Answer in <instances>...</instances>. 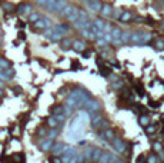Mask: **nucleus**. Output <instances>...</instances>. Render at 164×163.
Returning <instances> with one entry per match:
<instances>
[{
	"mask_svg": "<svg viewBox=\"0 0 164 163\" xmlns=\"http://www.w3.org/2000/svg\"><path fill=\"white\" fill-rule=\"evenodd\" d=\"M153 40V34L147 32H143V30H137L133 32L131 34V43L137 44V46H143V44H148Z\"/></svg>",
	"mask_w": 164,
	"mask_h": 163,
	"instance_id": "1",
	"label": "nucleus"
},
{
	"mask_svg": "<svg viewBox=\"0 0 164 163\" xmlns=\"http://www.w3.org/2000/svg\"><path fill=\"white\" fill-rule=\"evenodd\" d=\"M83 107L86 109V112L87 113H98L100 110H101V103L98 102V100H96V99H88L86 103L83 104Z\"/></svg>",
	"mask_w": 164,
	"mask_h": 163,
	"instance_id": "2",
	"label": "nucleus"
},
{
	"mask_svg": "<svg viewBox=\"0 0 164 163\" xmlns=\"http://www.w3.org/2000/svg\"><path fill=\"white\" fill-rule=\"evenodd\" d=\"M111 146H113V149L117 153H126V152L128 153V150H127V147H126V143L123 142L121 137H114L111 140Z\"/></svg>",
	"mask_w": 164,
	"mask_h": 163,
	"instance_id": "3",
	"label": "nucleus"
},
{
	"mask_svg": "<svg viewBox=\"0 0 164 163\" xmlns=\"http://www.w3.org/2000/svg\"><path fill=\"white\" fill-rule=\"evenodd\" d=\"M86 5H87L88 10L94 11V13H100V11H101V7H103V5H101L100 0H87Z\"/></svg>",
	"mask_w": 164,
	"mask_h": 163,
	"instance_id": "4",
	"label": "nucleus"
},
{
	"mask_svg": "<svg viewBox=\"0 0 164 163\" xmlns=\"http://www.w3.org/2000/svg\"><path fill=\"white\" fill-rule=\"evenodd\" d=\"M98 136L103 139V140H113L116 137V133H114V130L111 129V127H109V129H104V130H101V132H98Z\"/></svg>",
	"mask_w": 164,
	"mask_h": 163,
	"instance_id": "5",
	"label": "nucleus"
},
{
	"mask_svg": "<svg viewBox=\"0 0 164 163\" xmlns=\"http://www.w3.org/2000/svg\"><path fill=\"white\" fill-rule=\"evenodd\" d=\"M51 26V20H50L49 17H42L40 20L34 23V27L36 29H42V30H46V29H49Z\"/></svg>",
	"mask_w": 164,
	"mask_h": 163,
	"instance_id": "6",
	"label": "nucleus"
},
{
	"mask_svg": "<svg viewBox=\"0 0 164 163\" xmlns=\"http://www.w3.org/2000/svg\"><path fill=\"white\" fill-rule=\"evenodd\" d=\"M103 120H104V117L100 113H91V114H90V123H91L96 129L100 127V125H101V122H103Z\"/></svg>",
	"mask_w": 164,
	"mask_h": 163,
	"instance_id": "7",
	"label": "nucleus"
},
{
	"mask_svg": "<svg viewBox=\"0 0 164 163\" xmlns=\"http://www.w3.org/2000/svg\"><path fill=\"white\" fill-rule=\"evenodd\" d=\"M121 36H123V30L119 27H114L111 32V37H113V43L114 44H123L121 42Z\"/></svg>",
	"mask_w": 164,
	"mask_h": 163,
	"instance_id": "8",
	"label": "nucleus"
},
{
	"mask_svg": "<svg viewBox=\"0 0 164 163\" xmlns=\"http://www.w3.org/2000/svg\"><path fill=\"white\" fill-rule=\"evenodd\" d=\"M64 143H61V142H56L54 145L51 146V153L54 155V156H60V155H63L64 153Z\"/></svg>",
	"mask_w": 164,
	"mask_h": 163,
	"instance_id": "9",
	"label": "nucleus"
},
{
	"mask_svg": "<svg viewBox=\"0 0 164 163\" xmlns=\"http://www.w3.org/2000/svg\"><path fill=\"white\" fill-rule=\"evenodd\" d=\"M36 2H37V5H40V6H43V7H46L47 10L54 11L56 2H57V0H36Z\"/></svg>",
	"mask_w": 164,
	"mask_h": 163,
	"instance_id": "10",
	"label": "nucleus"
},
{
	"mask_svg": "<svg viewBox=\"0 0 164 163\" xmlns=\"http://www.w3.org/2000/svg\"><path fill=\"white\" fill-rule=\"evenodd\" d=\"M113 13H114V9H113V6L109 5V3L103 5V7H101V11H100L101 17H111V16H113Z\"/></svg>",
	"mask_w": 164,
	"mask_h": 163,
	"instance_id": "11",
	"label": "nucleus"
},
{
	"mask_svg": "<svg viewBox=\"0 0 164 163\" xmlns=\"http://www.w3.org/2000/svg\"><path fill=\"white\" fill-rule=\"evenodd\" d=\"M53 145H54V139H50V137H44L43 140L40 142V147L43 150H51Z\"/></svg>",
	"mask_w": 164,
	"mask_h": 163,
	"instance_id": "12",
	"label": "nucleus"
},
{
	"mask_svg": "<svg viewBox=\"0 0 164 163\" xmlns=\"http://www.w3.org/2000/svg\"><path fill=\"white\" fill-rule=\"evenodd\" d=\"M116 156H113L111 153L109 152H103V155H101V158H100V160H98L97 163H113L116 160Z\"/></svg>",
	"mask_w": 164,
	"mask_h": 163,
	"instance_id": "13",
	"label": "nucleus"
},
{
	"mask_svg": "<svg viewBox=\"0 0 164 163\" xmlns=\"http://www.w3.org/2000/svg\"><path fill=\"white\" fill-rule=\"evenodd\" d=\"M53 30H54V32H57V33H60V34H63V36H64L66 33L70 30V26H69V24H66V23H60V24H56V26L53 27Z\"/></svg>",
	"mask_w": 164,
	"mask_h": 163,
	"instance_id": "14",
	"label": "nucleus"
},
{
	"mask_svg": "<svg viewBox=\"0 0 164 163\" xmlns=\"http://www.w3.org/2000/svg\"><path fill=\"white\" fill-rule=\"evenodd\" d=\"M67 2L66 0H57L56 2V7H54V11H57V13H60V14H63V11H64V9L67 7Z\"/></svg>",
	"mask_w": 164,
	"mask_h": 163,
	"instance_id": "15",
	"label": "nucleus"
},
{
	"mask_svg": "<svg viewBox=\"0 0 164 163\" xmlns=\"http://www.w3.org/2000/svg\"><path fill=\"white\" fill-rule=\"evenodd\" d=\"M93 150H94V147H87V149L82 153L84 162H91V160H93Z\"/></svg>",
	"mask_w": 164,
	"mask_h": 163,
	"instance_id": "16",
	"label": "nucleus"
},
{
	"mask_svg": "<svg viewBox=\"0 0 164 163\" xmlns=\"http://www.w3.org/2000/svg\"><path fill=\"white\" fill-rule=\"evenodd\" d=\"M73 49L76 52H84L86 50V43L82 42V40H73Z\"/></svg>",
	"mask_w": 164,
	"mask_h": 163,
	"instance_id": "17",
	"label": "nucleus"
},
{
	"mask_svg": "<svg viewBox=\"0 0 164 163\" xmlns=\"http://www.w3.org/2000/svg\"><path fill=\"white\" fill-rule=\"evenodd\" d=\"M79 11H80V9H74V10L71 11L70 14H67V16H66V19H67V20H69V22H71V23H74L76 22V20H79Z\"/></svg>",
	"mask_w": 164,
	"mask_h": 163,
	"instance_id": "18",
	"label": "nucleus"
},
{
	"mask_svg": "<svg viewBox=\"0 0 164 163\" xmlns=\"http://www.w3.org/2000/svg\"><path fill=\"white\" fill-rule=\"evenodd\" d=\"M131 34H133V32H130V30H123V36H121L123 44L131 43Z\"/></svg>",
	"mask_w": 164,
	"mask_h": 163,
	"instance_id": "19",
	"label": "nucleus"
},
{
	"mask_svg": "<svg viewBox=\"0 0 164 163\" xmlns=\"http://www.w3.org/2000/svg\"><path fill=\"white\" fill-rule=\"evenodd\" d=\"M47 125H49V127L51 129V127H59V126H60V123H59V120L56 119L54 114H51V116H49V117H47Z\"/></svg>",
	"mask_w": 164,
	"mask_h": 163,
	"instance_id": "20",
	"label": "nucleus"
},
{
	"mask_svg": "<svg viewBox=\"0 0 164 163\" xmlns=\"http://www.w3.org/2000/svg\"><path fill=\"white\" fill-rule=\"evenodd\" d=\"M131 19H133V13H130V11H123V13H121V16L119 17V20L123 22V23L130 22Z\"/></svg>",
	"mask_w": 164,
	"mask_h": 163,
	"instance_id": "21",
	"label": "nucleus"
},
{
	"mask_svg": "<svg viewBox=\"0 0 164 163\" xmlns=\"http://www.w3.org/2000/svg\"><path fill=\"white\" fill-rule=\"evenodd\" d=\"M19 13H20V14H30V13H33L32 6L30 5H22L20 7H19Z\"/></svg>",
	"mask_w": 164,
	"mask_h": 163,
	"instance_id": "22",
	"label": "nucleus"
},
{
	"mask_svg": "<svg viewBox=\"0 0 164 163\" xmlns=\"http://www.w3.org/2000/svg\"><path fill=\"white\" fill-rule=\"evenodd\" d=\"M138 123H140L141 126H144V127L148 126L150 125V116H147V114H141V116L138 117Z\"/></svg>",
	"mask_w": 164,
	"mask_h": 163,
	"instance_id": "23",
	"label": "nucleus"
},
{
	"mask_svg": "<svg viewBox=\"0 0 164 163\" xmlns=\"http://www.w3.org/2000/svg\"><path fill=\"white\" fill-rule=\"evenodd\" d=\"M61 43V49H70V47H73V40H70V39H64L63 37V40L60 42Z\"/></svg>",
	"mask_w": 164,
	"mask_h": 163,
	"instance_id": "24",
	"label": "nucleus"
},
{
	"mask_svg": "<svg viewBox=\"0 0 164 163\" xmlns=\"http://www.w3.org/2000/svg\"><path fill=\"white\" fill-rule=\"evenodd\" d=\"M101 155H103V150H101V149H98V147H94V150H93V162H98L100 158H101Z\"/></svg>",
	"mask_w": 164,
	"mask_h": 163,
	"instance_id": "25",
	"label": "nucleus"
},
{
	"mask_svg": "<svg viewBox=\"0 0 164 163\" xmlns=\"http://www.w3.org/2000/svg\"><path fill=\"white\" fill-rule=\"evenodd\" d=\"M64 110H66V107L64 106H53L51 107V113L53 114H64Z\"/></svg>",
	"mask_w": 164,
	"mask_h": 163,
	"instance_id": "26",
	"label": "nucleus"
},
{
	"mask_svg": "<svg viewBox=\"0 0 164 163\" xmlns=\"http://www.w3.org/2000/svg\"><path fill=\"white\" fill-rule=\"evenodd\" d=\"M63 155H66V156H70V158H73L74 155H77V152H76V149L73 146H66V149H64V153Z\"/></svg>",
	"mask_w": 164,
	"mask_h": 163,
	"instance_id": "27",
	"label": "nucleus"
},
{
	"mask_svg": "<svg viewBox=\"0 0 164 163\" xmlns=\"http://www.w3.org/2000/svg\"><path fill=\"white\" fill-rule=\"evenodd\" d=\"M100 66V73H101V76L104 77H107L111 75V70H110V67H107V66H104V65H98Z\"/></svg>",
	"mask_w": 164,
	"mask_h": 163,
	"instance_id": "28",
	"label": "nucleus"
},
{
	"mask_svg": "<svg viewBox=\"0 0 164 163\" xmlns=\"http://www.w3.org/2000/svg\"><path fill=\"white\" fill-rule=\"evenodd\" d=\"M42 17H40V14L39 13H36V11H33V13H30L29 14V22L32 23V24H34V23L37 22V20H40Z\"/></svg>",
	"mask_w": 164,
	"mask_h": 163,
	"instance_id": "29",
	"label": "nucleus"
},
{
	"mask_svg": "<svg viewBox=\"0 0 164 163\" xmlns=\"http://www.w3.org/2000/svg\"><path fill=\"white\" fill-rule=\"evenodd\" d=\"M79 20H83V22H87L90 20V17H88V13L86 10H80L79 11Z\"/></svg>",
	"mask_w": 164,
	"mask_h": 163,
	"instance_id": "30",
	"label": "nucleus"
},
{
	"mask_svg": "<svg viewBox=\"0 0 164 163\" xmlns=\"http://www.w3.org/2000/svg\"><path fill=\"white\" fill-rule=\"evenodd\" d=\"M93 22H94V24H96V26L100 29V30H103V32H104V26H106V22H104L103 19H98V17H97V19H94Z\"/></svg>",
	"mask_w": 164,
	"mask_h": 163,
	"instance_id": "31",
	"label": "nucleus"
},
{
	"mask_svg": "<svg viewBox=\"0 0 164 163\" xmlns=\"http://www.w3.org/2000/svg\"><path fill=\"white\" fill-rule=\"evenodd\" d=\"M144 130H146V133L147 135H153V133H156L157 132V126L156 125H148L144 127Z\"/></svg>",
	"mask_w": 164,
	"mask_h": 163,
	"instance_id": "32",
	"label": "nucleus"
},
{
	"mask_svg": "<svg viewBox=\"0 0 164 163\" xmlns=\"http://www.w3.org/2000/svg\"><path fill=\"white\" fill-rule=\"evenodd\" d=\"M82 162H84V159H83V155L80 153V155H74L69 163H82Z\"/></svg>",
	"mask_w": 164,
	"mask_h": 163,
	"instance_id": "33",
	"label": "nucleus"
},
{
	"mask_svg": "<svg viewBox=\"0 0 164 163\" xmlns=\"http://www.w3.org/2000/svg\"><path fill=\"white\" fill-rule=\"evenodd\" d=\"M57 135H59V127H51V129L49 130V136H47V137H50V139H56Z\"/></svg>",
	"mask_w": 164,
	"mask_h": 163,
	"instance_id": "34",
	"label": "nucleus"
},
{
	"mask_svg": "<svg viewBox=\"0 0 164 163\" xmlns=\"http://www.w3.org/2000/svg\"><path fill=\"white\" fill-rule=\"evenodd\" d=\"M123 80H120V79H117V77H114V82L111 83V87H114V89H120V87H123Z\"/></svg>",
	"mask_w": 164,
	"mask_h": 163,
	"instance_id": "35",
	"label": "nucleus"
},
{
	"mask_svg": "<svg viewBox=\"0 0 164 163\" xmlns=\"http://www.w3.org/2000/svg\"><path fill=\"white\" fill-rule=\"evenodd\" d=\"M3 73H5V75L9 77V79H11V77L14 76V69H13V67H7V69H5V70H3Z\"/></svg>",
	"mask_w": 164,
	"mask_h": 163,
	"instance_id": "36",
	"label": "nucleus"
},
{
	"mask_svg": "<svg viewBox=\"0 0 164 163\" xmlns=\"http://www.w3.org/2000/svg\"><path fill=\"white\" fill-rule=\"evenodd\" d=\"M153 149L154 150H156V152H163V145H161V143H160V142H154L153 143Z\"/></svg>",
	"mask_w": 164,
	"mask_h": 163,
	"instance_id": "37",
	"label": "nucleus"
},
{
	"mask_svg": "<svg viewBox=\"0 0 164 163\" xmlns=\"http://www.w3.org/2000/svg\"><path fill=\"white\" fill-rule=\"evenodd\" d=\"M147 162L148 163H159V158H157V155H150L147 158Z\"/></svg>",
	"mask_w": 164,
	"mask_h": 163,
	"instance_id": "38",
	"label": "nucleus"
},
{
	"mask_svg": "<svg viewBox=\"0 0 164 163\" xmlns=\"http://www.w3.org/2000/svg\"><path fill=\"white\" fill-rule=\"evenodd\" d=\"M9 67V62L6 59H0V69L2 70H5V69H7Z\"/></svg>",
	"mask_w": 164,
	"mask_h": 163,
	"instance_id": "39",
	"label": "nucleus"
},
{
	"mask_svg": "<svg viewBox=\"0 0 164 163\" xmlns=\"http://www.w3.org/2000/svg\"><path fill=\"white\" fill-rule=\"evenodd\" d=\"M113 29H114V27L111 26L110 23H106V26H104V33H111L113 32Z\"/></svg>",
	"mask_w": 164,
	"mask_h": 163,
	"instance_id": "40",
	"label": "nucleus"
},
{
	"mask_svg": "<svg viewBox=\"0 0 164 163\" xmlns=\"http://www.w3.org/2000/svg\"><path fill=\"white\" fill-rule=\"evenodd\" d=\"M47 132H49V130H47L46 127H40V129L37 130V135L39 136H46V135H47Z\"/></svg>",
	"mask_w": 164,
	"mask_h": 163,
	"instance_id": "41",
	"label": "nucleus"
},
{
	"mask_svg": "<svg viewBox=\"0 0 164 163\" xmlns=\"http://www.w3.org/2000/svg\"><path fill=\"white\" fill-rule=\"evenodd\" d=\"M77 69H82V66H80V63H77V62H73V63H71V70H74V72H76Z\"/></svg>",
	"mask_w": 164,
	"mask_h": 163,
	"instance_id": "42",
	"label": "nucleus"
},
{
	"mask_svg": "<svg viewBox=\"0 0 164 163\" xmlns=\"http://www.w3.org/2000/svg\"><path fill=\"white\" fill-rule=\"evenodd\" d=\"M156 47L160 49V50H163L164 49V42L163 40H157V42H156Z\"/></svg>",
	"mask_w": 164,
	"mask_h": 163,
	"instance_id": "43",
	"label": "nucleus"
},
{
	"mask_svg": "<svg viewBox=\"0 0 164 163\" xmlns=\"http://www.w3.org/2000/svg\"><path fill=\"white\" fill-rule=\"evenodd\" d=\"M91 54H93V52H91V50H84V52H83V57H84V59H88Z\"/></svg>",
	"mask_w": 164,
	"mask_h": 163,
	"instance_id": "44",
	"label": "nucleus"
},
{
	"mask_svg": "<svg viewBox=\"0 0 164 163\" xmlns=\"http://www.w3.org/2000/svg\"><path fill=\"white\" fill-rule=\"evenodd\" d=\"M3 6H5V9H6V10H9V11L14 10V6H13V5H10V3H5V5H3Z\"/></svg>",
	"mask_w": 164,
	"mask_h": 163,
	"instance_id": "45",
	"label": "nucleus"
},
{
	"mask_svg": "<svg viewBox=\"0 0 164 163\" xmlns=\"http://www.w3.org/2000/svg\"><path fill=\"white\" fill-rule=\"evenodd\" d=\"M53 163H63V162H61L60 158H54V159H53Z\"/></svg>",
	"mask_w": 164,
	"mask_h": 163,
	"instance_id": "46",
	"label": "nucleus"
},
{
	"mask_svg": "<svg viewBox=\"0 0 164 163\" xmlns=\"http://www.w3.org/2000/svg\"><path fill=\"white\" fill-rule=\"evenodd\" d=\"M150 106H151V107H159V103H156V102H151V103H150Z\"/></svg>",
	"mask_w": 164,
	"mask_h": 163,
	"instance_id": "47",
	"label": "nucleus"
},
{
	"mask_svg": "<svg viewBox=\"0 0 164 163\" xmlns=\"http://www.w3.org/2000/svg\"><path fill=\"white\" fill-rule=\"evenodd\" d=\"M113 163H126V162H124V160H121V159H116Z\"/></svg>",
	"mask_w": 164,
	"mask_h": 163,
	"instance_id": "48",
	"label": "nucleus"
},
{
	"mask_svg": "<svg viewBox=\"0 0 164 163\" xmlns=\"http://www.w3.org/2000/svg\"><path fill=\"white\" fill-rule=\"evenodd\" d=\"M137 160H138L137 163H143V156H138V159H137Z\"/></svg>",
	"mask_w": 164,
	"mask_h": 163,
	"instance_id": "49",
	"label": "nucleus"
},
{
	"mask_svg": "<svg viewBox=\"0 0 164 163\" xmlns=\"http://www.w3.org/2000/svg\"><path fill=\"white\" fill-rule=\"evenodd\" d=\"M160 27H161V29H163V30H164V22L161 23V24H160Z\"/></svg>",
	"mask_w": 164,
	"mask_h": 163,
	"instance_id": "50",
	"label": "nucleus"
},
{
	"mask_svg": "<svg viewBox=\"0 0 164 163\" xmlns=\"http://www.w3.org/2000/svg\"><path fill=\"white\" fill-rule=\"evenodd\" d=\"M0 89H3V82H0Z\"/></svg>",
	"mask_w": 164,
	"mask_h": 163,
	"instance_id": "51",
	"label": "nucleus"
},
{
	"mask_svg": "<svg viewBox=\"0 0 164 163\" xmlns=\"http://www.w3.org/2000/svg\"><path fill=\"white\" fill-rule=\"evenodd\" d=\"M2 94H3V92H2V89H0V96H2Z\"/></svg>",
	"mask_w": 164,
	"mask_h": 163,
	"instance_id": "52",
	"label": "nucleus"
},
{
	"mask_svg": "<svg viewBox=\"0 0 164 163\" xmlns=\"http://www.w3.org/2000/svg\"><path fill=\"white\" fill-rule=\"evenodd\" d=\"M82 2H84V3H86V2H87V0H82Z\"/></svg>",
	"mask_w": 164,
	"mask_h": 163,
	"instance_id": "53",
	"label": "nucleus"
},
{
	"mask_svg": "<svg viewBox=\"0 0 164 163\" xmlns=\"http://www.w3.org/2000/svg\"><path fill=\"white\" fill-rule=\"evenodd\" d=\"M0 39H2V34H0Z\"/></svg>",
	"mask_w": 164,
	"mask_h": 163,
	"instance_id": "54",
	"label": "nucleus"
}]
</instances>
